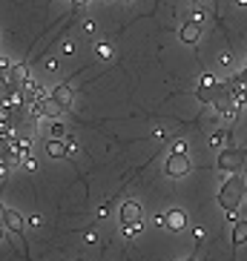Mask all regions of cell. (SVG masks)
<instances>
[{"label":"cell","mask_w":247,"mask_h":261,"mask_svg":"<svg viewBox=\"0 0 247 261\" xmlns=\"http://www.w3.org/2000/svg\"><path fill=\"white\" fill-rule=\"evenodd\" d=\"M196 98L201 100V103H210V106H213V103H218V86H215V89H210V86H198Z\"/></svg>","instance_id":"13"},{"label":"cell","mask_w":247,"mask_h":261,"mask_svg":"<svg viewBox=\"0 0 247 261\" xmlns=\"http://www.w3.org/2000/svg\"><path fill=\"white\" fill-rule=\"evenodd\" d=\"M245 190H247V184L239 172H233L230 178L224 181V187L218 190V204H221V210L230 215V224H233V212L245 204Z\"/></svg>","instance_id":"1"},{"label":"cell","mask_w":247,"mask_h":261,"mask_svg":"<svg viewBox=\"0 0 247 261\" xmlns=\"http://www.w3.org/2000/svg\"><path fill=\"white\" fill-rule=\"evenodd\" d=\"M141 227H144V224H130V227H127V235H138Z\"/></svg>","instance_id":"18"},{"label":"cell","mask_w":247,"mask_h":261,"mask_svg":"<svg viewBox=\"0 0 247 261\" xmlns=\"http://www.w3.org/2000/svg\"><path fill=\"white\" fill-rule=\"evenodd\" d=\"M52 100H55L61 109H69L72 100H75V89H72L69 83H58V86L52 89Z\"/></svg>","instance_id":"7"},{"label":"cell","mask_w":247,"mask_h":261,"mask_svg":"<svg viewBox=\"0 0 247 261\" xmlns=\"http://www.w3.org/2000/svg\"><path fill=\"white\" fill-rule=\"evenodd\" d=\"M198 86H210V89H215L218 81H215V75H201V83H198Z\"/></svg>","instance_id":"17"},{"label":"cell","mask_w":247,"mask_h":261,"mask_svg":"<svg viewBox=\"0 0 247 261\" xmlns=\"http://www.w3.org/2000/svg\"><path fill=\"white\" fill-rule=\"evenodd\" d=\"M245 204H247V198H245Z\"/></svg>","instance_id":"28"},{"label":"cell","mask_w":247,"mask_h":261,"mask_svg":"<svg viewBox=\"0 0 247 261\" xmlns=\"http://www.w3.org/2000/svg\"><path fill=\"white\" fill-rule=\"evenodd\" d=\"M43 66H46V72H58V61H55V58H49Z\"/></svg>","instance_id":"19"},{"label":"cell","mask_w":247,"mask_h":261,"mask_svg":"<svg viewBox=\"0 0 247 261\" xmlns=\"http://www.w3.org/2000/svg\"><path fill=\"white\" fill-rule=\"evenodd\" d=\"M49 132H52V138H64V135H66V127H64V124H58V121H55V124L49 127Z\"/></svg>","instance_id":"16"},{"label":"cell","mask_w":247,"mask_h":261,"mask_svg":"<svg viewBox=\"0 0 247 261\" xmlns=\"http://www.w3.org/2000/svg\"><path fill=\"white\" fill-rule=\"evenodd\" d=\"M242 163H245V149H224L221 155H218V169L221 172H239L242 169Z\"/></svg>","instance_id":"3"},{"label":"cell","mask_w":247,"mask_h":261,"mask_svg":"<svg viewBox=\"0 0 247 261\" xmlns=\"http://www.w3.org/2000/svg\"><path fill=\"white\" fill-rule=\"evenodd\" d=\"M224 138H227V132L218 130V132H213V135H210V144H213V147H221V144H224Z\"/></svg>","instance_id":"15"},{"label":"cell","mask_w":247,"mask_h":261,"mask_svg":"<svg viewBox=\"0 0 247 261\" xmlns=\"http://www.w3.org/2000/svg\"><path fill=\"white\" fill-rule=\"evenodd\" d=\"M181 261H193V259H181Z\"/></svg>","instance_id":"26"},{"label":"cell","mask_w":247,"mask_h":261,"mask_svg":"<svg viewBox=\"0 0 247 261\" xmlns=\"http://www.w3.org/2000/svg\"><path fill=\"white\" fill-rule=\"evenodd\" d=\"M0 238H3V227H0Z\"/></svg>","instance_id":"25"},{"label":"cell","mask_w":247,"mask_h":261,"mask_svg":"<svg viewBox=\"0 0 247 261\" xmlns=\"http://www.w3.org/2000/svg\"><path fill=\"white\" fill-rule=\"evenodd\" d=\"M64 52H66V55H72V52H75V43H72V40H66V43H64Z\"/></svg>","instance_id":"20"},{"label":"cell","mask_w":247,"mask_h":261,"mask_svg":"<svg viewBox=\"0 0 247 261\" xmlns=\"http://www.w3.org/2000/svg\"><path fill=\"white\" fill-rule=\"evenodd\" d=\"M118 215H121V224H124V227H130V224H144V207H141L138 201H124Z\"/></svg>","instance_id":"4"},{"label":"cell","mask_w":247,"mask_h":261,"mask_svg":"<svg viewBox=\"0 0 247 261\" xmlns=\"http://www.w3.org/2000/svg\"><path fill=\"white\" fill-rule=\"evenodd\" d=\"M239 3H242V6H247V0H239Z\"/></svg>","instance_id":"24"},{"label":"cell","mask_w":247,"mask_h":261,"mask_svg":"<svg viewBox=\"0 0 247 261\" xmlns=\"http://www.w3.org/2000/svg\"><path fill=\"white\" fill-rule=\"evenodd\" d=\"M184 227H187V212H184V210H170V212H167V229L181 232Z\"/></svg>","instance_id":"10"},{"label":"cell","mask_w":247,"mask_h":261,"mask_svg":"<svg viewBox=\"0 0 247 261\" xmlns=\"http://www.w3.org/2000/svg\"><path fill=\"white\" fill-rule=\"evenodd\" d=\"M12 95H15V86L9 81V75H3V78H0V103H9Z\"/></svg>","instance_id":"14"},{"label":"cell","mask_w":247,"mask_h":261,"mask_svg":"<svg viewBox=\"0 0 247 261\" xmlns=\"http://www.w3.org/2000/svg\"><path fill=\"white\" fill-rule=\"evenodd\" d=\"M29 155H32V141L23 138V135H17L15 138V158L17 161H23V158H29Z\"/></svg>","instance_id":"12"},{"label":"cell","mask_w":247,"mask_h":261,"mask_svg":"<svg viewBox=\"0 0 247 261\" xmlns=\"http://www.w3.org/2000/svg\"><path fill=\"white\" fill-rule=\"evenodd\" d=\"M0 127H3V118H0Z\"/></svg>","instance_id":"27"},{"label":"cell","mask_w":247,"mask_h":261,"mask_svg":"<svg viewBox=\"0 0 247 261\" xmlns=\"http://www.w3.org/2000/svg\"><path fill=\"white\" fill-rule=\"evenodd\" d=\"M89 0H72V6H86Z\"/></svg>","instance_id":"22"},{"label":"cell","mask_w":247,"mask_h":261,"mask_svg":"<svg viewBox=\"0 0 247 261\" xmlns=\"http://www.w3.org/2000/svg\"><path fill=\"white\" fill-rule=\"evenodd\" d=\"M178 37L187 46H196L198 40H201V20H187L181 26V32H178Z\"/></svg>","instance_id":"6"},{"label":"cell","mask_w":247,"mask_h":261,"mask_svg":"<svg viewBox=\"0 0 247 261\" xmlns=\"http://www.w3.org/2000/svg\"><path fill=\"white\" fill-rule=\"evenodd\" d=\"M3 72H6V69H3V66H0V78H3Z\"/></svg>","instance_id":"23"},{"label":"cell","mask_w":247,"mask_h":261,"mask_svg":"<svg viewBox=\"0 0 247 261\" xmlns=\"http://www.w3.org/2000/svg\"><path fill=\"white\" fill-rule=\"evenodd\" d=\"M46 155L49 158H66L69 155V144H66L64 138H49L46 141Z\"/></svg>","instance_id":"9"},{"label":"cell","mask_w":247,"mask_h":261,"mask_svg":"<svg viewBox=\"0 0 247 261\" xmlns=\"http://www.w3.org/2000/svg\"><path fill=\"white\" fill-rule=\"evenodd\" d=\"M233 244L236 247L247 244V218H236L233 221Z\"/></svg>","instance_id":"11"},{"label":"cell","mask_w":247,"mask_h":261,"mask_svg":"<svg viewBox=\"0 0 247 261\" xmlns=\"http://www.w3.org/2000/svg\"><path fill=\"white\" fill-rule=\"evenodd\" d=\"M190 169H193V161H190L187 152H170V158L164 161V172L170 178H181Z\"/></svg>","instance_id":"2"},{"label":"cell","mask_w":247,"mask_h":261,"mask_svg":"<svg viewBox=\"0 0 247 261\" xmlns=\"http://www.w3.org/2000/svg\"><path fill=\"white\" fill-rule=\"evenodd\" d=\"M173 152H187V144H184V141H178V144L173 147Z\"/></svg>","instance_id":"21"},{"label":"cell","mask_w":247,"mask_h":261,"mask_svg":"<svg viewBox=\"0 0 247 261\" xmlns=\"http://www.w3.org/2000/svg\"><path fill=\"white\" fill-rule=\"evenodd\" d=\"M9 81L15 89H26V83L32 81V72H29V66L26 64H15L9 69Z\"/></svg>","instance_id":"8"},{"label":"cell","mask_w":247,"mask_h":261,"mask_svg":"<svg viewBox=\"0 0 247 261\" xmlns=\"http://www.w3.org/2000/svg\"><path fill=\"white\" fill-rule=\"evenodd\" d=\"M3 224H6V229H12L15 235H26V218L20 215L17 210H3Z\"/></svg>","instance_id":"5"}]
</instances>
